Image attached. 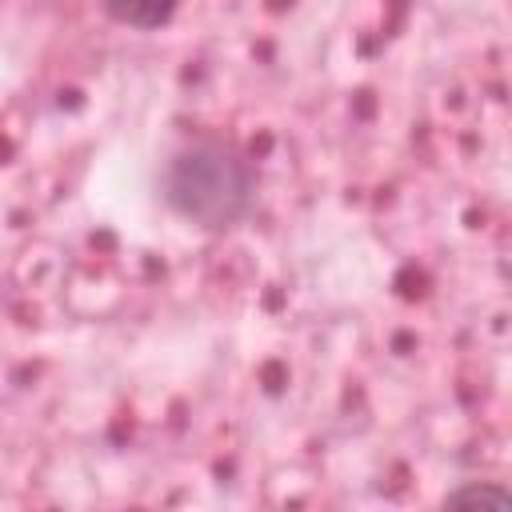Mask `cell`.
<instances>
[{"instance_id": "obj_1", "label": "cell", "mask_w": 512, "mask_h": 512, "mask_svg": "<svg viewBox=\"0 0 512 512\" xmlns=\"http://www.w3.org/2000/svg\"><path fill=\"white\" fill-rule=\"evenodd\" d=\"M160 188L172 212H180L184 220L208 232H220L248 216L256 196V176L236 148L200 140L172 152V160L164 164Z\"/></svg>"}, {"instance_id": "obj_2", "label": "cell", "mask_w": 512, "mask_h": 512, "mask_svg": "<svg viewBox=\"0 0 512 512\" xmlns=\"http://www.w3.org/2000/svg\"><path fill=\"white\" fill-rule=\"evenodd\" d=\"M104 12L128 28H160L172 20L176 0H100Z\"/></svg>"}, {"instance_id": "obj_3", "label": "cell", "mask_w": 512, "mask_h": 512, "mask_svg": "<svg viewBox=\"0 0 512 512\" xmlns=\"http://www.w3.org/2000/svg\"><path fill=\"white\" fill-rule=\"evenodd\" d=\"M508 504V492L504 488H492V484H464L456 492H448V504Z\"/></svg>"}]
</instances>
